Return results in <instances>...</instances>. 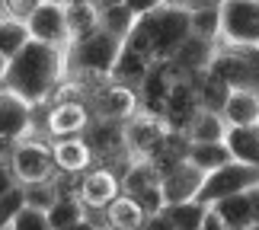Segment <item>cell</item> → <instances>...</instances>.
Here are the masks:
<instances>
[{"label":"cell","instance_id":"6da1fadb","mask_svg":"<svg viewBox=\"0 0 259 230\" xmlns=\"http://www.w3.org/2000/svg\"><path fill=\"white\" fill-rule=\"evenodd\" d=\"M61 77H64V48L29 38L7 61L4 83L16 96H23L29 106H42Z\"/></svg>","mask_w":259,"mask_h":230},{"label":"cell","instance_id":"7a4b0ae2","mask_svg":"<svg viewBox=\"0 0 259 230\" xmlns=\"http://www.w3.org/2000/svg\"><path fill=\"white\" fill-rule=\"evenodd\" d=\"M118 48H122V42L106 32L103 26H96L93 32H87L80 38H74L71 45L64 48V74L71 77H80L83 83H90V89H93L99 80H109V74H112V64L118 58Z\"/></svg>","mask_w":259,"mask_h":230},{"label":"cell","instance_id":"3957f363","mask_svg":"<svg viewBox=\"0 0 259 230\" xmlns=\"http://www.w3.org/2000/svg\"><path fill=\"white\" fill-rule=\"evenodd\" d=\"M141 26L147 29V38H151L154 48V61H170L176 55V48L192 35V19H189L186 7H157L151 13L138 16Z\"/></svg>","mask_w":259,"mask_h":230},{"label":"cell","instance_id":"277c9868","mask_svg":"<svg viewBox=\"0 0 259 230\" xmlns=\"http://www.w3.org/2000/svg\"><path fill=\"white\" fill-rule=\"evenodd\" d=\"M208 74L224 80L231 89H259V48L256 45H221L214 48Z\"/></svg>","mask_w":259,"mask_h":230},{"label":"cell","instance_id":"5b68a950","mask_svg":"<svg viewBox=\"0 0 259 230\" xmlns=\"http://www.w3.org/2000/svg\"><path fill=\"white\" fill-rule=\"evenodd\" d=\"M259 186V169L243 163V160H227L224 166L205 173L202 179V189H198V202L211 208L214 202L221 198H231V195H240V192H250V189Z\"/></svg>","mask_w":259,"mask_h":230},{"label":"cell","instance_id":"8992f818","mask_svg":"<svg viewBox=\"0 0 259 230\" xmlns=\"http://www.w3.org/2000/svg\"><path fill=\"white\" fill-rule=\"evenodd\" d=\"M221 45H259V0H221Z\"/></svg>","mask_w":259,"mask_h":230},{"label":"cell","instance_id":"52a82bcc","mask_svg":"<svg viewBox=\"0 0 259 230\" xmlns=\"http://www.w3.org/2000/svg\"><path fill=\"white\" fill-rule=\"evenodd\" d=\"M90 115L103 118V122H128L138 109V89L128 83H118V80H99V83L90 89Z\"/></svg>","mask_w":259,"mask_h":230},{"label":"cell","instance_id":"ba28073f","mask_svg":"<svg viewBox=\"0 0 259 230\" xmlns=\"http://www.w3.org/2000/svg\"><path fill=\"white\" fill-rule=\"evenodd\" d=\"M122 192L132 195L147 214L163 211V192H160V169L147 157H132L122 173Z\"/></svg>","mask_w":259,"mask_h":230},{"label":"cell","instance_id":"9c48e42d","mask_svg":"<svg viewBox=\"0 0 259 230\" xmlns=\"http://www.w3.org/2000/svg\"><path fill=\"white\" fill-rule=\"evenodd\" d=\"M83 141L90 144L96 163L115 166V163H128V144H125V122H103V118H90Z\"/></svg>","mask_w":259,"mask_h":230},{"label":"cell","instance_id":"30bf717a","mask_svg":"<svg viewBox=\"0 0 259 230\" xmlns=\"http://www.w3.org/2000/svg\"><path fill=\"white\" fill-rule=\"evenodd\" d=\"M26 29H29V38H35V42H45V45H55V48L71 45L67 10H64L61 0H42L32 10V16L26 19Z\"/></svg>","mask_w":259,"mask_h":230},{"label":"cell","instance_id":"8fae6325","mask_svg":"<svg viewBox=\"0 0 259 230\" xmlns=\"http://www.w3.org/2000/svg\"><path fill=\"white\" fill-rule=\"evenodd\" d=\"M118 192H122V176L115 173V166L93 163L77 179V195L87 205V211H103Z\"/></svg>","mask_w":259,"mask_h":230},{"label":"cell","instance_id":"7c38bea8","mask_svg":"<svg viewBox=\"0 0 259 230\" xmlns=\"http://www.w3.org/2000/svg\"><path fill=\"white\" fill-rule=\"evenodd\" d=\"M166 122L160 115H151V112H138L125 122V144H128V157H147L160 147V141L166 137Z\"/></svg>","mask_w":259,"mask_h":230},{"label":"cell","instance_id":"4fadbf2b","mask_svg":"<svg viewBox=\"0 0 259 230\" xmlns=\"http://www.w3.org/2000/svg\"><path fill=\"white\" fill-rule=\"evenodd\" d=\"M10 163L16 169L19 182H38V179H52L55 176V157H52V144L45 141H19Z\"/></svg>","mask_w":259,"mask_h":230},{"label":"cell","instance_id":"5bb4252c","mask_svg":"<svg viewBox=\"0 0 259 230\" xmlns=\"http://www.w3.org/2000/svg\"><path fill=\"white\" fill-rule=\"evenodd\" d=\"M211 214L224 224V230H250L259 227V186L250 192L221 198L211 205Z\"/></svg>","mask_w":259,"mask_h":230},{"label":"cell","instance_id":"9a60e30c","mask_svg":"<svg viewBox=\"0 0 259 230\" xmlns=\"http://www.w3.org/2000/svg\"><path fill=\"white\" fill-rule=\"evenodd\" d=\"M198 109H202V106H198V93H195L192 77H179L176 83L170 86V96H166V106H163L160 118L166 122L170 131H186Z\"/></svg>","mask_w":259,"mask_h":230},{"label":"cell","instance_id":"2e32d148","mask_svg":"<svg viewBox=\"0 0 259 230\" xmlns=\"http://www.w3.org/2000/svg\"><path fill=\"white\" fill-rule=\"evenodd\" d=\"M205 173L198 166H192L189 160H179L176 166H170L166 173H160V192H163V205H176V202H189L198 195Z\"/></svg>","mask_w":259,"mask_h":230},{"label":"cell","instance_id":"e0dca14e","mask_svg":"<svg viewBox=\"0 0 259 230\" xmlns=\"http://www.w3.org/2000/svg\"><path fill=\"white\" fill-rule=\"evenodd\" d=\"M52 157H55V173L61 176H80L83 169H90L96 163L90 144L83 141V134L74 137H55L52 144Z\"/></svg>","mask_w":259,"mask_h":230},{"label":"cell","instance_id":"ac0fdd59","mask_svg":"<svg viewBox=\"0 0 259 230\" xmlns=\"http://www.w3.org/2000/svg\"><path fill=\"white\" fill-rule=\"evenodd\" d=\"M32 109L35 106H29L13 89H0V137L23 141L32 128Z\"/></svg>","mask_w":259,"mask_h":230},{"label":"cell","instance_id":"d6986e66","mask_svg":"<svg viewBox=\"0 0 259 230\" xmlns=\"http://www.w3.org/2000/svg\"><path fill=\"white\" fill-rule=\"evenodd\" d=\"M90 106L87 103H58L48 112V134L52 137H74L83 134L90 125Z\"/></svg>","mask_w":259,"mask_h":230},{"label":"cell","instance_id":"ffe728a7","mask_svg":"<svg viewBox=\"0 0 259 230\" xmlns=\"http://www.w3.org/2000/svg\"><path fill=\"white\" fill-rule=\"evenodd\" d=\"M221 118L227 128L256 125L259 122V89H231L221 106Z\"/></svg>","mask_w":259,"mask_h":230},{"label":"cell","instance_id":"44dd1931","mask_svg":"<svg viewBox=\"0 0 259 230\" xmlns=\"http://www.w3.org/2000/svg\"><path fill=\"white\" fill-rule=\"evenodd\" d=\"M103 221H106L109 230H141L144 221H147V211L135 202L132 195L118 192L112 202L103 208Z\"/></svg>","mask_w":259,"mask_h":230},{"label":"cell","instance_id":"7402d4cb","mask_svg":"<svg viewBox=\"0 0 259 230\" xmlns=\"http://www.w3.org/2000/svg\"><path fill=\"white\" fill-rule=\"evenodd\" d=\"M214 42H208V38H198V35H189L183 45L176 48V55L170 58V61L183 71L186 77H192L198 71H205L208 61H211V55H214Z\"/></svg>","mask_w":259,"mask_h":230},{"label":"cell","instance_id":"603a6c76","mask_svg":"<svg viewBox=\"0 0 259 230\" xmlns=\"http://www.w3.org/2000/svg\"><path fill=\"white\" fill-rule=\"evenodd\" d=\"M224 144L231 151L234 160H243L259 169V122L256 125H240V128H227Z\"/></svg>","mask_w":259,"mask_h":230},{"label":"cell","instance_id":"cb8c5ba5","mask_svg":"<svg viewBox=\"0 0 259 230\" xmlns=\"http://www.w3.org/2000/svg\"><path fill=\"white\" fill-rule=\"evenodd\" d=\"M45 217H48V227H52V230H64L67 224H74V221H80V217H87V205L80 202L77 189H64V186H61V192H58L55 205L45 211Z\"/></svg>","mask_w":259,"mask_h":230},{"label":"cell","instance_id":"d4e9b609","mask_svg":"<svg viewBox=\"0 0 259 230\" xmlns=\"http://www.w3.org/2000/svg\"><path fill=\"white\" fill-rule=\"evenodd\" d=\"M186 160L192 166H198L202 173H211V169L224 166L227 160H234V157H231V151H227L224 141H189Z\"/></svg>","mask_w":259,"mask_h":230},{"label":"cell","instance_id":"484cf974","mask_svg":"<svg viewBox=\"0 0 259 230\" xmlns=\"http://www.w3.org/2000/svg\"><path fill=\"white\" fill-rule=\"evenodd\" d=\"M208 211H211V208L202 205L198 198H189V202H176V205H163V214L170 217L173 230H202Z\"/></svg>","mask_w":259,"mask_h":230},{"label":"cell","instance_id":"4316f807","mask_svg":"<svg viewBox=\"0 0 259 230\" xmlns=\"http://www.w3.org/2000/svg\"><path fill=\"white\" fill-rule=\"evenodd\" d=\"M224 134H227V122L221 118V112H211V109H198L186 128L189 141H224Z\"/></svg>","mask_w":259,"mask_h":230},{"label":"cell","instance_id":"83f0119b","mask_svg":"<svg viewBox=\"0 0 259 230\" xmlns=\"http://www.w3.org/2000/svg\"><path fill=\"white\" fill-rule=\"evenodd\" d=\"M189 154V137L186 131H166V137L160 141V147L151 154V163L160 169V173H166L170 166H176L179 160H186Z\"/></svg>","mask_w":259,"mask_h":230},{"label":"cell","instance_id":"f1b7e54d","mask_svg":"<svg viewBox=\"0 0 259 230\" xmlns=\"http://www.w3.org/2000/svg\"><path fill=\"white\" fill-rule=\"evenodd\" d=\"M218 4L221 0H211V4H198L189 10V19H192V35L208 38V42H218V32H221V13H218Z\"/></svg>","mask_w":259,"mask_h":230},{"label":"cell","instance_id":"f546056e","mask_svg":"<svg viewBox=\"0 0 259 230\" xmlns=\"http://www.w3.org/2000/svg\"><path fill=\"white\" fill-rule=\"evenodd\" d=\"M64 10H67V32H71V42L87 35V32H93L99 26V4H64Z\"/></svg>","mask_w":259,"mask_h":230},{"label":"cell","instance_id":"4dcf8cb0","mask_svg":"<svg viewBox=\"0 0 259 230\" xmlns=\"http://www.w3.org/2000/svg\"><path fill=\"white\" fill-rule=\"evenodd\" d=\"M135 13L128 10L125 4H109V7H99V26L106 29V32H112L118 42L132 32V26H135Z\"/></svg>","mask_w":259,"mask_h":230},{"label":"cell","instance_id":"1f68e13d","mask_svg":"<svg viewBox=\"0 0 259 230\" xmlns=\"http://www.w3.org/2000/svg\"><path fill=\"white\" fill-rule=\"evenodd\" d=\"M58 192H61V186L55 182V179H38V182H23V198L29 208H38V211H48V208L55 205Z\"/></svg>","mask_w":259,"mask_h":230},{"label":"cell","instance_id":"d6a6232c","mask_svg":"<svg viewBox=\"0 0 259 230\" xmlns=\"http://www.w3.org/2000/svg\"><path fill=\"white\" fill-rule=\"evenodd\" d=\"M29 42V29H26V23H19V19H0V55L7 58H13L19 48H23Z\"/></svg>","mask_w":259,"mask_h":230},{"label":"cell","instance_id":"836d02e7","mask_svg":"<svg viewBox=\"0 0 259 230\" xmlns=\"http://www.w3.org/2000/svg\"><path fill=\"white\" fill-rule=\"evenodd\" d=\"M7 230H52V227H48L45 211H38V208L23 205V208L16 211V217L10 221V227H7Z\"/></svg>","mask_w":259,"mask_h":230},{"label":"cell","instance_id":"e575fe53","mask_svg":"<svg viewBox=\"0 0 259 230\" xmlns=\"http://www.w3.org/2000/svg\"><path fill=\"white\" fill-rule=\"evenodd\" d=\"M23 205H26V198H23V182L13 186L10 192L0 195V230H7V227H10V221L16 217V211H19Z\"/></svg>","mask_w":259,"mask_h":230},{"label":"cell","instance_id":"d590c367","mask_svg":"<svg viewBox=\"0 0 259 230\" xmlns=\"http://www.w3.org/2000/svg\"><path fill=\"white\" fill-rule=\"evenodd\" d=\"M38 4H42V0H4V10H7L10 19H19V23H26Z\"/></svg>","mask_w":259,"mask_h":230},{"label":"cell","instance_id":"8d00e7d4","mask_svg":"<svg viewBox=\"0 0 259 230\" xmlns=\"http://www.w3.org/2000/svg\"><path fill=\"white\" fill-rule=\"evenodd\" d=\"M13 186H19L13 163H10V160H0V195H4V192H10Z\"/></svg>","mask_w":259,"mask_h":230},{"label":"cell","instance_id":"74e56055","mask_svg":"<svg viewBox=\"0 0 259 230\" xmlns=\"http://www.w3.org/2000/svg\"><path fill=\"white\" fill-rule=\"evenodd\" d=\"M141 230H173V224H170V217H166L163 211H154V214H147V221H144Z\"/></svg>","mask_w":259,"mask_h":230},{"label":"cell","instance_id":"f35d334b","mask_svg":"<svg viewBox=\"0 0 259 230\" xmlns=\"http://www.w3.org/2000/svg\"><path fill=\"white\" fill-rule=\"evenodd\" d=\"M125 7L132 10L135 16H144V13H151V10L160 7V0H125Z\"/></svg>","mask_w":259,"mask_h":230},{"label":"cell","instance_id":"ab89813d","mask_svg":"<svg viewBox=\"0 0 259 230\" xmlns=\"http://www.w3.org/2000/svg\"><path fill=\"white\" fill-rule=\"evenodd\" d=\"M64 230H103L93 217H80V221H74V224H67Z\"/></svg>","mask_w":259,"mask_h":230},{"label":"cell","instance_id":"60d3db41","mask_svg":"<svg viewBox=\"0 0 259 230\" xmlns=\"http://www.w3.org/2000/svg\"><path fill=\"white\" fill-rule=\"evenodd\" d=\"M163 7H186V10H192V7H198L202 0H160Z\"/></svg>","mask_w":259,"mask_h":230},{"label":"cell","instance_id":"b9f144b4","mask_svg":"<svg viewBox=\"0 0 259 230\" xmlns=\"http://www.w3.org/2000/svg\"><path fill=\"white\" fill-rule=\"evenodd\" d=\"M202 230H224V224L218 221V217H214L211 211H208V217H205V224H202Z\"/></svg>","mask_w":259,"mask_h":230},{"label":"cell","instance_id":"7bdbcfd3","mask_svg":"<svg viewBox=\"0 0 259 230\" xmlns=\"http://www.w3.org/2000/svg\"><path fill=\"white\" fill-rule=\"evenodd\" d=\"M4 71H7V58L0 55V83H4Z\"/></svg>","mask_w":259,"mask_h":230},{"label":"cell","instance_id":"ee69618b","mask_svg":"<svg viewBox=\"0 0 259 230\" xmlns=\"http://www.w3.org/2000/svg\"><path fill=\"white\" fill-rule=\"evenodd\" d=\"M99 7H109V4H125V0H96Z\"/></svg>","mask_w":259,"mask_h":230},{"label":"cell","instance_id":"f6af8a7d","mask_svg":"<svg viewBox=\"0 0 259 230\" xmlns=\"http://www.w3.org/2000/svg\"><path fill=\"white\" fill-rule=\"evenodd\" d=\"M61 4H96V0H61Z\"/></svg>","mask_w":259,"mask_h":230},{"label":"cell","instance_id":"bcb514c9","mask_svg":"<svg viewBox=\"0 0 259 230\" xmlns=\"http://www.w3.org/2000/svg\"><path fill=\"white\" fill-rule=\"evenodd\" d=\"M250 230H259V227H250Z\"/></svg>","mask_w":259,"mask_h":230}]
</instances>
